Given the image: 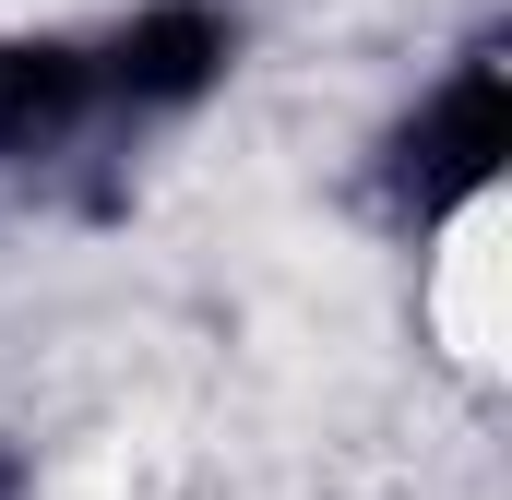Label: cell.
<instances>
[{
  "mask_svg": "<svg viewBox=\"0 0 512 500\" xmlns=\"http://www.w3.org/2000/svg\"><path fill=\"white\" fill-rule=\"evenodd\" d=\"M512 155V72L501 60H465L429 108H417V131L393 143V191L417 203V215H453V203H477L489 179H501Z\"/></svg>",
  "mask_w": 512,
  "mask_h": 500,
  "instance_id": "1",
  "label": "cell"
},
{
  "mask_svg": "<svg viewBox=\"0 0 512 500\" xmlns=\"http://www.w3.org/2000/svg\"><path fill=\"white\" fill-rule=\"evenodd\" d=\"M227 72V24L203 12V0H155L143 24H120V48L96 60V84L131 96V108H179V96H203Z\"/></svg>",
  "mask_w": 512,
  "mask_h": 500,
  "instance_id": "2",
  "label": "cell"
},
{
  "mask_svg": "<svg viewBox=\"0 0 512 500\" xmlns=\"http://www.w3.org/2000/svg\"><path fill=\"white\" fill-rule=\"evenodd\" d=\"M84 96H96V60H84V48H60V36H24V48H0V155H36V143H60Z\"/></svg>",
  "mask_w": 512,
  "mask_h": 500,
  "instance_id": "3",
  "label": "cell"
},
{
  "mask_svg": "<svg viewBox=\"0 0 512 500\" xmlns=\"http://www.w3.org/2000/svg\"><path fill=\"white\" fill-rule=\"evenodd\" d=\"M0 500H24V465H12V453H0Z\"/></svg>",
  "mask_w": 512,
  "mask_h": 500,
  "instance_id": "4",
  "label": "cell"
}]
</instances>
